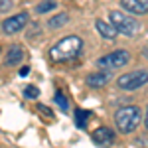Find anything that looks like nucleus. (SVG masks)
Instances as JSON below:
<instances>
[{"label": "nucleus", "mask_w": 148, "mask_h": 148, "mask_svg": "<svg viewBox=\"0 0 148 148\" xmlns=\"http://www.w3.org/2000/svg\"><path fill=\"white\" fill-rule=\"evenodd\" d=\"M81 51H83V40L79 36H67V38L56 42L47 56L51 59V63H65V61L79 57Z\"/></svg>", "instance_id": "nucleus-1"}, {"label": "nucleus", "mask_w": 148, "mask_h": 148, "mask_svg": "<svg viewBox=\"0 0 148 148\" xmlns=\"http://www.w3.org/2000/svg\"><path fill=\"white\" fill-rule=\"evenodd\" d=\"M140 107L136 105H126V107H121L116 113H114V125H116V130L123 132V134H130L134 132L140 125Z\"/></svg>", "instance_id": "nucleus-2"}, {"label": "nucleus", "mask_w": 148, "mask_h": 148, "mask_svg": "<svg viewBox=\"0 0 148 148\" xmlns=\"http://www.w3.org/2000/svg\"><path fill=\"white\" fill-rule=\"evenodd\" d=\"M109 16H111V24H113V28L119 32V34L132 38V36H136V32L140 30V24H138L132 16H126L125 12L111 10Z\"/></svg>", "instance_id": "nucleus-3"}, {"label": "nucleus", "mask_w": 148, "mask_h": 148, "mask_svg": "<svg viewBox=\"0 0 148 148\" xmlns=\"http://www.w3.org/2000/svg\"><path fill=\"white\" fill-rule=\"evenodd\" d=\"M146 83H148V71L146 69H134V71H128L125 75H121L116 79V87L123 91H136L140 87H144Z\"/></svg>", "instance_id": "nucleus-4"}, {"label": "nucleus", "mask_w": 148, "mask_h": 148, "mask_svg": "<svg viewBox=\"0 0 148 148\" xmlns=\"http://www.w3.org/2000/svg\"><path fill=\"white\" fill-rule=\"evenodd\" d=\"M128 61H130V53L126 49H116V51H111L107 56L99 57L97 59V67L103 69V71H114V69L125 67Z\"/></svg>", "instance_id": "nucleus-5"}, {"label": "nucleus", "mask_w": 148, "mask_h": 148, "mask_svg": "<svg viewBox=\"0 0 148 148\" xmlns=\"http://www.w3.org/2000/svg\"><path fill=\"white\" fill-rule=\"evenodd\" d=\"M28 12H20V14H16V16H10V18H6L4 22H2V32L6 36H12V34H18L20 30H22L24 26L28 24Z\"/></svg>", "instance_id": "nucleus-6"}, {"label": "nucleus", "mask_w": 148, "mask_h": 148, "mask_svg": "<svg viewBox=\"0 0 148 148\" xmlns=\"http://www.w3.org/2000/svg\"><path fill=\"white\" fill-rule=\"evenodd\" d=\"M91 140L97 144V146H109V144L114 142V132L109 128V126H99V128L91 134Z\"/></svg>", "instance_id": "nucleus-7"}, {"label": "nucleus", "mask_w": 148, "mask_h": 148, "mask_svg": "<svg viewBox=\"0 0 148 148\" xmlns=\"http://www.w3.org/2000/svg\"><path fill=\"white\" fill-rule=\"evenodd\" d=\"M121 6L123 10L136 14V16L148 14V0H121Z\"/></svg>", "instance_id": "nucleus-8"}, {"label": "nucleus", "mask_w": 148, "mask_h": 148, "mask_svg": "<svg viewBox=\"0 0 148 148\" xmlns=\"http://www.w3.org/2000/svg\"><path fill=\"white\" fill-rule=\"evenodd\" d=\"M87 85L91 87V89H101L105 87L109 81H111V71H97V73H91V75H87Z\"/></svg>", "instance_id": "nucleus-9"}, {"label": "nucleus", "mask_w": 148, "mask_h": 148, "mask_svg": "<svg viewBox=\"0 0 148 148\" xmlns=\"http://www.w3.org/2000/svg\"><path fill=\"white\" fill-rule=\"evenodd\" d=\"M95 26H97V32L101 36L103 40H114L116 38V30L113 28V24L111 22H105V20H95Z\"/></svg>", "instance_id": "nucleus-10"}, {"label": "nucleus", "mask_w": 148, "mask_h": 148, "mask_svg": "<svg viewBox=\"0 0 148 148\" xmlns=\"http://www.w3.org/2000/svg\"><path fill=\"white\" fill-rule=\"evenodd\" d=\"M24 57V49L22 46H18V44H14V46L8 47V53H6V59H4V65H16V63H20Z\"/></svg>", "instance_id": "nucleus-11"}, {"label": "nucleus", "mask_w": 148, "mask_h": 148, "mask_svg": "<svg viewBox=\"0 0 148 148\" xmlns=\"http://www.w3.org/2000/svg\"><path fill=\"white\" fill-rule=\"evenodd\" d=\"M67 22H69V16H67V14H57V16H53V18H49V20H47V28L57 30V28L65 26Z\"/></svg>", "instance_id": "nucleus-12"}, {"label": "nucleus", "mask_w": 148, "mask_h": 148, "mask_svg": "<svg viewBox=\"0 0 148 148\" xmlns=\"http://www.w3.org/2000/svg\"><path fill=\"white\" fill-rule=\"evenodd\" d=\"M89 116H91V111H87V109H77V111H75V125L79 126V128H85Z\"/></svg>", "instance_id": "nucleus-13"}, {"label": "nucleus", "mask_w": 148, "mask_h": 148, "mask_svg": "<svg viewBox=\"0 0 148 148\" xmlns=\"http://www.w3.org/2000/svg\"><path fill=\"white\" fill-rule=\"evenodd\" d=\"M53 99H56L57 107H59V109H61L63 113H67V111H69V101H67V97L63 95V91H57V93H56V97H53Z\"/></svg>", "instance_id": "nucleus-14"}, {"label": "nucleus", "mask_w": 148, "mask_h": 148, "mask_svg": "<svg viewBox=\"0 0 148 148\" xmlns=\"http://www.w3.org/2000/svg\"><path fill=\"white\" fill-rule=\"evenodd\" d=\"M56 6H57L56 0H44L42 4H38V6H36V12H38V14H46V12L53 10Z\"/></svg>", "instance_id": "nucleus-15"}, {"label": "nucleus", "mask_w": 148, "mask_h": 148, "mask_svg": "<svg viewBox=\"0 0 148 148\" xmlns=\"http://www.w3.org/2000/svg\"><path fill=\"white\" fill-rule=\"evenodd\" d=\"M24 97H26V99H38V97H40V89L34 87V85H28V87L24 89Z\"/></svg>", "instance_id": "nucleus-16"}, {"label": "nucleus", "mask_w": 148, "mask_h": 148, "mask_svg": "<svg viewBox=\"0 0 148 148\" xmlns=\"http://www.w3.org/2000/svg\"><path fill=\"white\" fill-rule=\"evenodd\" d=\"M12 8V0H0V12H8Z\"/></svg>", "instance_id": "nucleus-17"}, {"label": "nucleus", "mask_w": 148, "mask_h": 148, "mask_svg": "<svg viewBox=\"0 0 148 148\" xmlns=\"http://www.w3.org/2000/svg\"><path fill=\"white\" fill-rule=\"evenodd\" d=\"M28 73H30V67H22L20 69V75H22V77H26Z\"/></svg>", "instance_id": "nucleus-18"}, {"label": "nucleus", "mask_w": 148, "mask_h": 148, "mask_svg": "<svg viewBox=\"0 0 148 148\" xmlns=\"http://www.w3.org/2000/svg\"><path fill=\"white\" fill-rule=\"evenodd\" d=\"M144 128L148 130V107H146V114H144Z\"/></svg>", "instance_id": "nucleus-19"}]
</instances>
